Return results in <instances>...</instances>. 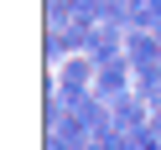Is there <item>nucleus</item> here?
Instances as JSON below:
<instances>
[{
	"label": "nucleus",
	"instance_id": "6",
	"mask_svg": "<svg viewBox=\"0 0 161 150\" xmlns=\"http://www.w3.org/2000/svg\"><path fill=\"white\" fill-rule=\"evenodd\" d=\"M156 36H161V21H156Z\"/></svg>",
	"mask_w": 161,
	"mask_h": 150
},
{
	"label": "nucleus",
	"instance_id": "5",
	"mask_svg": "<svg viewBox=\"0 0 161 150\" xmlns=\"http://www.w3.org/2000/svg\"><path fill=\"white\" fill-rule=\"evenodd\" d=\"M151 129H156V135H161V104L151 109Z\"/></svg>",
	"mask_w": 161,
	"mask_h": 150
},
{
	"label": "nucleus",
	"instance_id": "1",
	"mask_svg": "<svg viewBox=\"0 0 161 150\" xmlns=\"http://www.w3.org/2000/svg\"><path fill=\"white\" fill-rule=\"evenodd\" d=\"M125 57H130V67H151V62H161V36L130 26V31H125Z\"/></svg>",
	"mask_w": 161,
	"mask_h": 150
},
{
	"label": "nucleus",
	"instance_id": "4",
	"mask_svg": "<svg viewBox=\"0 0 161 150\" xmlns=\"http://www.w3.org/2000/svg\"><path fill=\"white\" fill-rule=\"evenodd\" d=\"M42 150H78V145L63 135V129H47V135H42Z\"/></svg>",
	"mask_w": 161,
	"mask_h": 150
},
{
	"label": "nucleus",
	"instance_id": "2",
	"mask_svg": "<svg viewBox=\"0 0 161 150\" xmlns=\"http://www.w3.org/2000/svg\"><path fill=\"white\" fill-rule=\"evenodd\" d=\"M73 21H78L73 0H42V26H47V31H68Z\"/></svg>",
	"mask_w": 161,
	"mask_h": 150
},
{
	"label": "nucleus",
	"instance_id": "3",
	"mask_svg": "<svg viewBox=\"0 0 161 150\" xmlns=\"http://www.w3.org/2000/svg\"><path fill=\"white\" fill-rule=\"evenodd\" d=\"M156 21H161V0H130V26L156 31Z\"/></svg>",
	"mask_w": 161,
	"mask_h": 150
}]
</instances>
